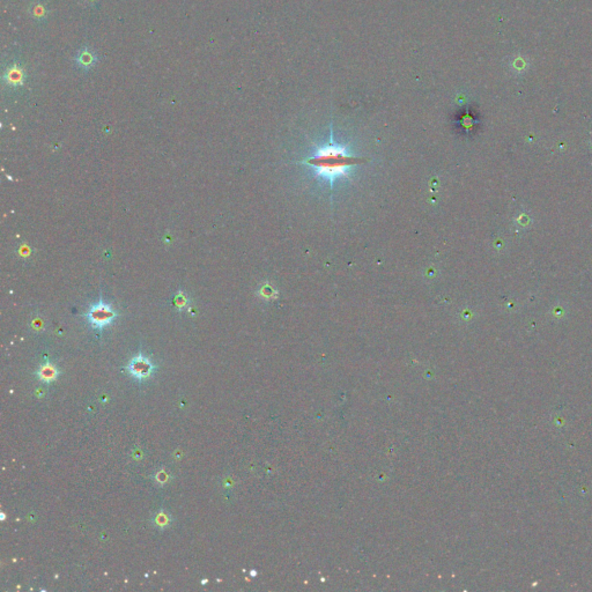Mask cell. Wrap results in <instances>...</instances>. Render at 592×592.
Listing matches in <instances>:
<instances>
[{"mask_svg":"<svg viewBox=\"0 0 592 592\" xmlns=\"http://www.w3.org/2000/svg\"><path fill=\"white\" fill-rule=\"evenodd\" d=\"M365 161L367 159L364 158L349 155L345 147L328 145L319 149L315 156L306 160V163L316 168L318 176L333 182L337 177L346 175L347 170L352 166L364 163Z\"/></svg>","mask_w":592,"mask_h":592,"instance_id":"cell-1","label":"cell"},{"mask_svg":"<svg viewBox=\"0 0 592 592\" xmlns=\"http://www.w3.org/2000/svg\"><path fill=\"white\" fill-rule=\"evenodd\" d=\"M117 313L111 305L100 301L91 306L87 312V319L91 326L96 328H103L110 325L115 320Z\"/></svg>","mask_w":592,"mask_h":592,"instance_id":"cell-2","label":"cell"},{"mask_svg":"<svg viewBox=\"0 0 592 592\" xmlns=\"http://www.w3.org/2000/svg\"><path fill=\"white\" fill-rule=\"evenodd\" d=\"M129 371L132 375V377L138 379V381H145V379L151 377L153 371H154V364L147 357L139 354V355L134 356L131 360L129 364Z\"/></svg>","mask_w":592,"mask_h":592,"instance_id":"cell-3","label":"cell"},{"mask_svg":"<svg viewBox=\"0 0 592 592\" xmlns=\"http://www.w3.org/2000/svg\"><path fill=\"white\" fill-rule=\"evenodd\" d=\"M58 375H59V370H58L57 367H54L52 363L43 364L37 370V376L39 381L44 383L53 382L54 379H57Z\"/></svg>","mask_w":592,"mask_h":592,"instance_id":"cell-4","label":"cell"},{"mask_svg":"<svg viewBox=\"0 0 592 592\" xmlns=\"http://www.w3.org/2000/svg\"><path fill=\"white\" fill-rule=\"evenodd\" d=\"M76 60H78V63H79L80 66H82V67L86 68V67H91V66H93V65L95 64V60H96V57H95L94 54L91 53L89 50L86 49V50H82L81 52L79 53L78 59H76Z\"/></svg>","mask_w":592,"mask_h":592,"instance_id":"cell-5","label":"cell"},{"mask_svg":"<svg viewBox=\"0 0 592 592\" xmlns=\"http://www.w3.org/2000/svg\"><path fill=\"white\" fill-rule=\"evenodd\" d=\"M7 76V82L9 83V85H13V86H17V85H21L22 83V72H21L20 68L17 67H13L9 69V72L6 74Z\"/></svg>","mask_w":592,"mask_h":592,"instance_id":"cell-6","label":"cell"},{"mask_svg":"<svg viewBox=\"0 0 592 592\" xmlns=\"http://www.w3.org/2000/svg\"><path fill=\"white\" fill-rule=\"evenodd\" d=\"M174 304L176 305V308H178L180 310L186 308V305L189 304L188 295L183 293V292H178V293L175 295V297H174Z\"/></svg>","mask_w":592,"mask_h":592,"instance_id":"cell-7","label":"cell"},{"mask_svg":"<svg viewBox=\"0 0 592 592\" xmlns=\"http://www.w3.org/2000/svg\"><path fill=\"white\" fill-rule=\"evenodd\" d=\"M155 523L156 525L161 526V528H164V526H167L169 524V517H168V515L166 513H163V511H161V513L158 514V516L155 518Z\"/></svg>","mask_w":592,"mask_h":592,"instance_id":"cell-8","label":"cell"}]
</instances>
